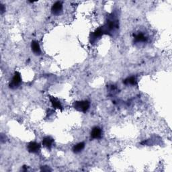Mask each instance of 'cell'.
<instances>
[{"label":"cell","instance_id":"obj_3","mask_svg":"<svg viewBox=\"0 0 172 172\" xmlns=\"http://www.w3.org/2000/svg\"><path fill=\"white\" fill-rule=\"evenodd\" d=\"M22 83V78L19 72H15V74L12 78V82L10 84V88L12 89H16L20 86Z\"/></svg>","mask_w":172,"mask_h":172},{"label":"cell","instance_id":"obj_2","mask_svg":"<svg viewBox=\"0 0 172 172\" xmlns=\"http://www.w3.org/2000/svg\"><path fill=\"white\" fill-rule=\"evenodd\" d=\"M118 28V22L114 20H108L105 24V25L101 28L102 29L104 34H108L113 32L116 28Z\"/></svg>","mask_w":172,"mask_h":172},{"label":"cell","instance_id":"obj_9","mask_svg":"<svg viewBox=\"0 0 172 172\" xmlns=\"http://www.w3.org/2000/svg\"><path fill=\"white\" fill-rule=\"evenodd\" d=\"M31 48L32 51L34 52V53H35L36 54H40L41 53V49H40V45L38 44V42L37 41H32L31 43Z\"/></svg>","mask_w":172,"mask_h":172},{"label":"cell","instance_id":"obj_15","mask_svg":"<svg viewBox=\"0 0 172 172\" xmlns=\"http://www.w3.org/2000/svg\"><path fill=\"white\" fill-rule=\"evenodd\" d=\"M1 14H3L4 11H5V8L4 7V5H1Z\"/></svg>","mask_w":172,"mask_h":172},{"label":"cell","instance_id":"obj_8","mask_svg":"<svg viewBox=\"0 0 172 172\" xmlns=\"http://www.w3.org/2000/svg\"><path fill=\"white\" fill-rule=\"evenodd\" d=\"M50 102H51L52 106V107H53V108L62 110L63 108H62L61 103L60 102V101L58 100V99L55 98L54 97L50 96Z\"/></svg>","mask_w":172,"mask_h":172},{"label":"cell","instance_id":"obj_7","mask_svg":"<svg viewBox=\"0 0 172 172\" xmlns=\"http://www.w3.org/2000/svg\"><path fill=\"white\" fill-rule=\"evenodd\" d=\"M54 143V139L51 138L50 137H46L45 138H44L43 140H42V145L44 147H46L47 149H50L52 146V144Z\"/></svg>","mask_w":172,"mask_h":172},{"label":"cell","instance_id":"obj_13","mask_svg":"<svg viewBox=\"0 0 172 172\" xmlns=\"http://www.w3.org/2000/svg\"><path fill=\"white\" fill-rule=\"evenodd\" d=\"M103 34H104V32H103L102 28H98V29H97L96 31H95L94 33H93L92 38V39H96V38L100 37V36H102Z\"/></svg>","mask_w":172,"mask_h":172},{"label":"cell","instance_id":"obj_5","mask_svg":"<svg viewBox=\"0 0 172 172\" xmlns=\"http://www.w3.org/2000/svg\"><path fill=\"white\" fill-rule=\"evenodd\" d=\"M28 152L31 153H37L40 149V145L36 142H30L27 147Z\"/></svg>","mask_w":172,"mask_h":172},{"label":"cell","instance_id":"obj_1","mask_svg":"<svg viewBox=\"0 0 172 172\" xmlns=\"http://www.w3.org/2000/svg\"><path fill=\"white\" fill-rule=\"evenodd\" d=\"M90 103L88 100L77 101L73 103V108L80 112H86L89 110Z\"/></svg>","mask_w":172,"mask_h":172},{"label":"cell","instance_id":"obj_4","mask_svg":"<svg viewBox=\"0 0 172 172\" xmlns=\"http://www.w3.org/2000/svg\"><path fill=\"white\" fill-rule=\"evenodd\" d=\"M63 4L61 1H56L52 5L51 7V12L54 15H59L62 12Z\"/></svg>","mask_w":172,"mask_h":172},{"label":"cell","instance_id":"obj_10","mask_svg":"<svg viewBox=\"0 0 172 172\" xmlns=\"http://www.w3.org/2000/svg\"><path fill=\"white\" fill-rule=\"evenodd\" d=\"M123 83L125 85H131V86H137V78L134 76L129 77V78H127L126 80H124Z\"/></svg>","mask_w":172,"mask_h":172},{"label":"cell","instance_id":"obj_6","mask_svg":"<svg viewBox=\"0 0 172 172\" xmlns=\"http://www.w3.org/2000/svg\"><path fill=\"white\" fill-rule=\"evenodd\" d=\"M102 135V131L100 127L95 126L91 131V137L94 139H101Z\"/></svg>","mask_w":172,"mask_h":172},{"label":"cell","instance_id":"obj_12","mask_svg":"<svg viewBox=\"0 0 172 172\" xmlns=\"http://www.w3.org/2000/svg\"><path fill=\"white\" fill-rule=\"evenodd\" d=\"M135 41L138 42H146L147 40V38L143 33H138L135 36Z\"/></svg>","mask_w":172,"mask_h":172},{"label":"cell","instance_id":"obj_11","mask_svg":"<svg viewBox=\"0 0 172 172\" xmlns=\"http://www.w3.org/2000/svg\"><path fill=\"white\" fill-rule=\"evenodd\" d=\"M84 147H85V143L83 142L80 143H78V144L75 145L73 148V151L75 153H78L81 152V151L84 149Z\"/></svg>","mask_w":172,"mask_h":172},{"label":"cell","instance_id":"obj_14","mask_svg":"<svg viewBox=\"0 0 172 172\" xmlns=\"http://www.w3.org/2000/svg\"><path fill=\"white\" fill-rule=\"evenodd\" d=\"M41 171H50V169H49V167L48 166H42V168H41Z\"/></svg>","mask_w":172,"mask_h":172}]
</instances>
